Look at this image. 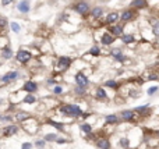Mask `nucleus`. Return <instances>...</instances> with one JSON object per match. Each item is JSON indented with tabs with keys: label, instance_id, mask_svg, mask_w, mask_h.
Instances as JSON below:
<instances>
[{
	"label": "nucleus",
	"instance_id": "6",
	"mask_svg": "<svg viewBox=\"0 0 159 149\" xmlns=\"http://www.w3.org/2000/svg\"><path fill=\"white\" fill-rule=\"evenodd\" d=\"M75 80V85L77 86H81V88H87V86L90 85V80H88V77L87 75H84V73H77L74 77Z\"/></svg>",
	"mask_w": 159,
	"mask_h": 149
},
{
	"label": "nucleus",
	"instance_id": "16",
	"mask_svg": "<svg viewBox=\"0 0 159 149\" xmlns=\"http://www.w3.org/2000/svg\"><path fill=\"white\" fill-rule=\"evenodd\" d=\"M113 42H115V36H113V35H110L109 32H105V34H102L101 43L103 45V46H109V45H112Z\"/></svg>",
	"mask_w": 159,
	"mask_h": 149
},
{
	"label": "nucleus",
	"instance_id": "15",
	"mask_svg": "<svg viewBox=\"0 0 159 149\" xmlns=\"http://www.w3.org/2000/svg\"><path fill=\"white\" fill-rule=\"evenodd\" d=\"M95 99L98 101H107V92L103 86H98L95 89Z\"/></svg>",
	"mask_w": 159,
	"mask_h": 149
},
{
	"label": "nucleus",
	"instance_id": "43",
	"mask_svg": "<svg viewBox=\"0 0 159 149\" xmlns=\"http://www.w3.org/2000/svg\"><path fill=\"white\" fill-rule=\"evenodd\" d=\"M14 0H1V6H7L10 4V3H13Z\"/></svg>",
	"mask_w": 159,
	"mask_h": 149
},
{
	"label": "nucleus",
	"instance_id": "11",
	"mask_svg": "<svg viewBox=\"0 0 159 149\" xmlns=\"http://www.w3.org/2000/svg\"><path fill=\"white\" fill-rule=\"evenodd\" d=\"M95 146L98 149H109V148H112V142L107 137H99V138L96 139Z\"/></svg>",
	"mask_w": 159,
	"mask_h": 149
},
{
	"label": "nucleus",
	"instance_id": "32",
	"mask_svg": "<svg viewBox=\"0 0 159 149\" xmlns=\"http://www.w3.org/2000/svg\"><path fill=\"white\" fill-rule=\"evenodd\" d=\"M0 121L11 124V123H13V116H11V114H0Z\"/></svg>",
	"mask_w": 159,
	"mask_h": 149
},
{
	"label": "nucleus",
	"instance_id": "20",
	"mask_svg": "<svg viewBox=\"0 0 159 149\" xmlns=\"http://www.w3.org/2000/svg\"><path fill=\"white\" fill-rule=\"evenodd\" d=\"M120 18V16H119V13H109V16L106 17V20H105V24L106 25H112V24H115V22L117 21Z\"/></svg>",
	"mask_w": 159,
	"mask_h": 149
},
{
	"label": "nucleus",
	"instance_id": "34",
	"mask_svg": "<svg viewBox=\"0 0 159 149\" xmlns=\"http://www.w3.org/2000/svg\"><path fill=\"white\" fill-rule=\"evenodd\" d=\"M90 54H91V56H95V57H98V56L101 54V49H99V46H91Z\"/></svg>",
	"mask_w": 159,
	"mask_h": 149
},
{
	"label": "nucleus",
	"instance_id": "45",
	"mask_svg": "<svg viewBox=\"0 0 159 149\" xmlns=\"http://www.w3.org/2000/svg\"><path fill=\"white\" fill-rule=\"evenodd\" d=\"M0 21H1V18H0Z\"/></svg>",
	"mask_w": 159,
	"mask_h": 149
},
{
	"label": "nucleus",
	"instance_id": "38",
	"mask_svg": "<svg viewBox=\"0 0 159 149\" xmlns=\"http://www.w3.org/2000/svg\"><path fill=\"white\" fill-rule=\"evenodd\" d=\"M21 149H34V144L32 142H24L21 145Z\"/></svg>",
	"mask_w": 159,
	"mask_h": 149
},
{
	"label": "nucleus",
	"instance_id": "13",
	"mask_svg": "<svg viewBox=\"0 0 159 149\" xmlns=\"http://www.w3.org/2000/svg\"><path fill=\"white\" fill-rule=\"evenodd\" d=\"M45 123H46L48 125H52L53 128H56L59 133H66V125H64V123L56 121V120H50V118H46Z\"/></svg>",
	"mask_w": 159,
	"mask_h": 149
},
{
	"label": "nucleus",
	"instance_id": "9",
	"mask_svg": "<svg viewBox=\"0 0 159 149\" xmlns=\"http://www.w3.org/2000/svg\"><path fill=\"white\" fill-rule=\"evenodd\" d=\"M31 59H32V54L29 53L28 50H20V52H17V54H16V60L21 64H26Z\"/></svg>",
	"mask_w": 159,
	"mask_h": 149
},
{
	"label": "nucleus",
	"instance_id": "3",
	"mask_svg": "<svg viewBox=\"0 0 159 149\" xmlns=\"http://www.w3.org/2000/svg\"><path fill=\"white\" fill-rule=\"evenodd\" d=\"M18 131H20V127H18L17 124H7V125H4V127H1V130H0V135L4 137V138H10V137L17 135Z\"/></svg>",
	"mask_w": 159,
	"mask_h": 149
},
{
	"label": "nucleus",
	"instance_id": "31",
	"mask_svg": "<svg viewBox=\"0 0 159 149\" xmlns=\"http://www.w3.org/2000/svg\"><path fill=\"white\" fill-rule=\"evenodd\" d=\"M74 93H75L77 96H85V95H87V88H81V86H77V85H75Z\"/></svg>",
	"mask_w": 159,
	"mask_h": 149
},
{
	"label": "nucleus",
	"instance_id": "23",
	"mask_svg": "<svg viewBox=\"0 0 159 149\" xmlns=\"http://www.w3.org/2000/svg\"><path fill=\"white\" fill-rule=\"evenodd\" d=\"M1 57L6 60H9L13 57V50H11V48L9 46V45H6V46H3L1 48Z\"/></svg>",
	"mask_w": 159,
	"mask_h": 149
},
{
	"label": "nucleus",
	"instance_id": "42",
	"mask_svg": "<svg viewBox=\"0 0 159 149\" xmlns=\"http://www.w3.org/2000/svg\"><path fill=\"white\" fill-rule=\"evenodd\" d=\"M46 84H48V85H57V80H53V78H50V80L46 81Z\"/></svg>",
	"mask_w": 159,
	"mask_h": 149
},
{
	"label": "nucleus",
	"instance_id": "41",
	"mask_svg": "<svg viewBox=\"0 0 159 149\" xmlns=\"http://www.w3.org/2000/svg\"><path fill=\"white\" fill-rule=\"evenodd\" d=\"M67 142H69V139L62 138V137H60V138L57 139V142H56V144H59V145H63V144H67Z\"/></svg>",
	"mask_w": 159,
	"mask_h": 149
},
{
	"label": "nucleus",
	"instance_id": "2",
	"mask_svg": "<svg viewBox=\"0 0 159 149\" xmlns=\"http://www.w3.org/2000/svg\"><path fill=\"white\" fill-rule=\"evenodd\" d=\"M71 61H73V59H71V57H69V56H60V57L56 60L54 70H56L57 73H64L66 70L70 68Z\"/></svg>",
	"mask_w": 159,
	"mask_h": 149
},
{
	"label": "nucleus",
	"instance_id": "36",
	"mask_svg": "<svg viewBox=\"0 0 159 149\" xmlns=\"http://www.w3.org/2000/svg\"><path fill=\"white\" fill-rule=\"evenodd\" d=\"M52 92L54 93V95H62L64 92V89H63V86L62 85H54L53 86V89H52Z\"/></svg>",
	"mask_w": 159,
	"mask_h": 149
},
{
	"label": "nucleus",
	"instance_id": "21",
	"mask_svg": "<svg viewBox=\"0 0 159 149\" xmlns=\"http://www.w3.org/2000/svg\"><path fill=\"white\" fill-rule=\"evenodd\" d=\"M80 130H81V131H82L85 135H90V134L92 133L94 127H92V124H91V123L84 121V123H81V124H80Z\"/></svg>",
	"mask_w": 159,
	"mask_h": 149
},
{
	"label": "nucleus",
	"instance_id": "7",
	"mask_svg": "<svg viewBox=\"0 0 159 149\" xmlns=\"http://www.w3.org/2000/svg\"><path fill=\"white\" fill-rule=\"evenodd\" d=\"M73 9H74L75 13H78L80 16H85V14L90 13V4L87 1H78L77 4L73 6Z\"/></svg>",
	"mask_w": 159,
	"mask_h": 149
},
{
	"label": "nucleus",
	"instance_id": "25",
	"mask_svg": "<svg viewBox=\"0 0 159 149\" xmlns=\"http://www.w3.org/2000/svg\"><path fill=\"white\" fill-rule=\"evenodd\" d=\"M102 16H103V9H102V7H94V9L91 10V17H92V18L98 20V18H101Z\"/></svg>",
	"mask_w": 159,
	"mask_h": 149
},
{
	"label": "nucleus",
	"instance_id": "8",
	"mask_svg": "<svg viewBox=\"0 0 159 149\" xmlns=\"http://www.w3.org/2000/svg\"><path fill=\"white\" fill-rule=\"evenodd\" d=\"M38 88H39V86H38V82H35V81H32V80H28L22 84L21 89L24 91V92H26V93H35L38 91Z\"/></svg>",
	"mask_w": 159,
	"mask_h": 149
},
{
	"label": "nucleus",
	"instance_id": "10",
	"mask_svg": "<svg viewBox=\"0 0 159 149\" xmlns=\"http://www.w3.org/2000/svg\"><path fill=\"white\" fill-rule=\"evenodd\" d=\"M135 17H137V10L135 9H127V10H124L122 13L120 20L123 22H128V21H131V20H134Z\"/></svg>",
	"mask_w": 159,
	"mask_h": 149
},
{
	"label": "nucleus",
	"instance_id": "18",
	"mask_svg": "<svg viewBox=\"0 0 159 149\" xmlns=\"http://www.w3.org/2000/svg\"><path fill=\"white\" fill-rule=\"evenodd\" d=\"M109 34L113 35L115 38H116V36L122 38V35H123V25H115V24H113V25L109 28Z\"/></svg>",
	"mask_w": 159,
	"mask_h": 149
},
{
	"label": "nucleus",
	"instance_id": "22",
	"mask_svg": "<svg viewBox=\"0 0 159 149\" xmlns=\"http://www.w3.org/2000/svg\"><path fill=\"white\" fill-rule=\"evenodd\" d=\"M22 103H25V105H34V103H37L38 99L37 96L34 95V93H26L24 98H22Z\"/></svg>",
	"mask_w": 159,
	"mask_h": 149
},
{
	"label": "nucleus",
	"instance_id": "14",
	"mask_svg": "<svg viewBox=\"0 0 159 149\" xmlns=\"http://www.w3.org/2000/svg\"><path fill=\"white\" fill-rule=\"evenodd\" d=\"M119 123H120V117L117 116L116 113L105 116V124L106 125H116V124H119Z\"/></svg>",
	"mask_w": 159,
	"mask_h": 149
},
{
	"label": "nucleus",
	"instance_id": "30",
	"mask_svg": "<svg viewBox=\"0 0 159 149\" xmlns=\"http://www.w3.org/2000/svg\"><path fill=\"white\" fill-rule=\"evenodd\" d=\"M122 41L124 43H132L134 41H135V38H134V35L132 34H124V35H122Z\"/></svg>",
	"mask_w": 159,
	"mask_h": 149
},
{
	"label": "nucleus",
	"instance_id": "12",
	"mask_svg": "<svg viewBox=\"0 0 159 149\" xmlns=\"http://www.w3.org/2000/svg\"><path fill=\"white\" fill-rule=\"evenodd\" d=\"M14 118H16V121L18 123H25L26 120H29L31 118V114L25 110H18V112L14 113Z\"/></svg>",
	"mask_w": 159,
	"mask_h": 149
},
{
	"label": "nucleus",
	"instance_id": "39",
	"mask_svg": "<svg viewBox=\"0 0 159 149\" xmlns=\"http://www.w3.org/2000/svg\"><path fill=\"white\" fill-rule=\"evenodd\" d=\"M154 35L159 36V21H156L154 24Z\"/></svg>",
	"mask_w": 159,
	"mask_h": 149
},
{
	"label": "nucleus",
	"instance_id": "27",
	"mask_svg": "<svg viewBox=\"0 0 159 149\" xmlns=\"http://www.w3.org/2000/svg\"><path fill=\"white\" fill-rule=\"evenodd\" d=\"M18 10L20 13H28L29 11V1L28 0H22L18 3Z\"/></svg>",
	"mask_w": 159,
	"mask_h": 149
},
{
	"label": "nucleus",
	"instance_id": "37",
	"mask_svg": "<svg viewBox=\"0 0 159 149\" xmlns=\"http://www.w3.org/2000/svg\"><path fill=\"white\" fill-rule=\"evenodd\" d=\"M10 27H11V31L16 32V34H18V32H20V29H21V28H20V25H18L17 22H11Z\"/></svg>",
	"mask_w": 159,
	"mask_h": 149
},
{
	"label": "nucleus",
	"instance_id": "4",
	"mask_svg": "<svg viewBox=\"0 0 159 149\" xmlns=\"http://www.w3.org/2000/svg\"><path fill=\"white\" fill-rule=\"evenodd\" d=\"M18 75H20V73L17 70H11V71H7L6 74L1 75L0 81H1V84H11V82H16L18 80Z\"/></svg>",
	"mask_w": 159,
	"mask_h": 149
},
{
	"label": "nucleus",
	"instance_id": "17",
	"mask_svg": "<svg viewBox=\"0 0 159 149\" xmlns=\"http://www.w3.org/2000/svg\"><path fill=\"white\" fill-rule=\"evenodd\" d=\"M110 54H112V57H115V60L120 61V63H124V61H126V56L122 53V50H120V49H117V48L112 49Z\"/></svg>",
	"mask_w": 159,
	"mask_h": 149
},
{
	"label": "nucleus",
	"instance_id": "1",
	"mask_svg": "<svg viewBox=\"0 0 159 149\" xmlns=\"http://www.w3.org/2000/svg\"><path fill=\"white\" fill-rule=\"evenodd\" d=\"M59 113L62 116L77 118V117H81L82 116L84 110L81 109V106L75 105V103H64V105H62V106L59 107Z\"/></svg>",
	"mask_w": 159,
	"mask_h": 149
},
{
	"label": "nucleus",
	"instance_id": "35",
	"mask_svg": "<svg viewBox=\"0 0 159 149\" xmlns=\"http://www.w3.org/2000/svg\"><path fill=\"white\" fill-rule=\"evenodd\" d=\"M159 91V86L158 85H154V86H149L148 89H147V95L148 96H154L156 92Z\"/></svg>",
	"mask_w": 159,
	"mask_h": 149
},
{
	"label": "nucleus",
	"instance_id": "29",
	"mask_svg": "<svg viewBox=\"0 0 159 149\" xmlns=\"http://www.w3.org/2000/svg\"><path fill=\"white\" fill-rule=\"evenodd\" d=\"M105 86L106 88H112V89H119V86H120V84L117 82L116 80H107L105 81Z\"/></svg>",
	"mask_w": 159,
	"mask_h": 149
},
{
	"label": "nucleus",
	"instance_id": "24",
	"mask_svg": "<svg viewBox=\"0 0 159 149\" xmlns=\"http://www.w3.org/2000/svg\"><path fill=\"white\" fill-rule=\"evenodd\" d=\"M147 4H148V1L147 0H132L131 3H130V6H131L132 9H144V7H147Z\"/></svg>",
	"mask_w": 159,
	"mask_h": 149
},
{
	"label": "nucleus",
	"instance_id": "5",
	"mask_svg": "<svg viewBox=\"0 0 159 149\" xmlns=\"http://www.w3.org/2000/svg\"><path fill=\"white\" fill-rule=\"evenodd\" d=\"M137 114L134 113V110H122L120 112V118H122L123 121H126V123H135L137 121Z\"/></svg>",
	"mask_w": 159,
	"mask_h": 149
},
{
	"label": "nucleus",
	"instance_id": "44",
	"mask_svg": "<svg viewBox=\"0 0 159 149\" xmlns=\"http://www.w3.org/2000/svg\"><path fill=\"white\" fill-rule=\"evenodd\" d=\"M109 149H113V148H109Z\"/></svg>",
	"mask_w": 159,
	"mask_h": 149
},
{
	"label": "nucleus",
	"instance_id": "40",
	"mask_svg": "<svg viewBox=\"0 0 159 149\" xmlns=\"http://www.w3.org/2000/svg\"><path fill=\"white\" fill-rule=\"evenodd\" d=\"M158 80H159L158 74H151V75H148V80L147 81H158Z\"/></svg>",
	"mask_w": 159,
	"mask_h": 149
},
{
	"label": "nucleus",
	"instance_id": "19",
	"mask_svg": "<svg viewBox=\"0 0 159 149\" xmlns=\"http://www.w3.org/2000/svg\"><path fill=\"white\" fill-rule=\"evenodd\" d=\"M149 107H151L149 103L143 105V106H137V107H134V113H135L137 116H144V114H147V112L149 110Z\"/></svg>",
	"mask_w": 159,
	"mask_h": 149
},
{
	"label": "nucleus",
	"instance_id": "26",
	"mask_svg": "<svg viewBox=\"0 0 159 149\" xmlns=\"http://www.w3.org/2000/svg\"><path fill=\"white\" fill-rule=\"evenodd\" d=\"M60 138V135L56 133H49L46 134L45 137H43V139L46 141V142H57V139Z\"/></svg>",
	"mask_w": 159,
	"mask_h": 149
},
{
	"label": "nucleus",
	"instance_id": "33",
	"mask_svg": "<svg viewBox=\"0 0 159 149\" xmlns=\"http://www.w3.org/2000/svg\"><path fill=\"white\" fill-rule=\"evenodd\" d=\"M34 146H35V148L42 149V148H45V146H46V141H45L43 138H41V139H35V142H34Z\"/></svg>",
	"mask_w": 159,
	"mask_h": 149
},
{
	"label": "nucleus",
	"instance_id": "28",
	"mask_svg": "<svg viewBox=\"0 0 159 149\" xmlns=\"http://www.w3.org/2000/svg\"><path fill=\"white\" fill-rule=\"evenodd\" d=\"M119 146L122 149H130V139H128V137H122L119 139Z\"/></svg>",
	"mask_w": 159,
	"mask_h": 149
}]
</instances>
